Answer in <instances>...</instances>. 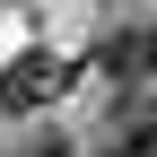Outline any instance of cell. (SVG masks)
Masks as SVG:
<instances>
[{
    "label": "cell",
    "mask_w": 157,
    "mask_h": 157,
    "mask_svg": "<svg viewBox=\"0 0 157 157\" xmlns=\"http://www.w3.org/2000/svg\"><path fill=\"white\" fill-rule=\"evenodd\" d=\"M61 96V61H44V52H26V61L0 70V113H26V105H52Z\"/></svg>",
    "instance_id": "obj_1"
},
{
    "label": "cell",
    "mask_w": 157,
    "mask_h": 157,
    "mask_svg": "<svg viewBox=\"0 0 157 157\" xmlns=\"http://www.w3.org/2000/svg\"><path fill=\"white\" fill-rule=\"evenodd\" d=\"M105 70L113 78H148L157 70V44H148V35H113V44H105Z\"/></svg>",
    "instance_id": "obj_2"
},
{
    "label": "cell",
    "mask_w": 157,
    "mask_h": 157,
    "mask_svg": "<svg viewBox=\"0 0 157 157\" xmlns=\"http://www.w3.org/2000/svg\"><path fill=\"white\" fill-rule=\"evenodd\" d=\"M122 140H140V148L157 157V105H148V113H140V122H131V131H122Z\"/></svg>",
    "instance_id": "obj_3"
},
{
    "label": "cell",
    "mask_w": 157,
    "mask_h": 157,
    "mask_svg": "<svg viewBox=\"0 0 157 157\" xmlns=\"http://www.w3.org/2000/svg\"><path fill=\"white\" fill-rule=\"evenodd\" d=\"M17 157H70V148L61 140H35V148H17Z\"/></svg>",
    "instance_id": "obj_4"
},
{
    "label": "cell",
    "mask_w": 157,
    "mask_h": 157,
    "mask_svg": "<svg viewBox=\"0 0 157 157\" xmlns=\"http://www.w3.org/2000/svg\"><path fill=\"white\" fill-rule=\"evenodd\" d=\"M96 157H148V148L140 140H113V148H96Z\"/></svg>",
    "instance_id": "obj_5"
}]
</instances>
